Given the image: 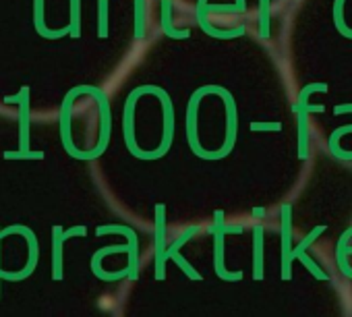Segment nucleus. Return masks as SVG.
Returning <instances> with one entry per match:
<instances>
[{
    "instance_id": "nucleus-1",
    "label": "nucleus",
    "mask_w": 352,
    "mask_h": 317,
    "mask_svg": "<svg viewBox=\"0 0 352 317\" xmlns=\"http://www.w3.org/2000/svg\"><path fill=\"white\" fill-rule=\"evenodd\" d=\"M21 91H23V104H21V153H5V157H23V155H28L25 149H28V143H30V137H28L30 129H28V118H25V112H28V100L25 98H30V87H23Z\"/></svg>"
},
{
    "instance_id": "nucleus-4",
    "label": "nucleus",
    "mask_w": 352,
    "mask_h": 317,
    "mask_svg": "<svg viewBox=\"0 0 352 317\" xmlns=\"http://www.w3.org/2000/svg\"><path fill=\"white\" fill-rule=\"evenodd\" d=\"M0 278H3V272H0Z\"/></svg>"
},
{
    "instance_id": "nucleus-3",
    "label": "nucleus",
    "mask_w": 352,
    "mask_h": 317,
    "mask_svg": "<svg viewBox=\"0 0 352 317\" xmlns=\"http://www.w3.org/2000/svg\"><path fill=\"white\" fill-rule=\"evenodd\" d=\"M71 34L73 38H79V0H73V11H71Z\"/></svg>"
},
{
    "instance_id": "nucleus-2",
    "label": "nucleus",
    "mask_w": 352,
    "mask_h": 317,
    "mask_svg": "<svg viewBox=\"0 0 352 317\" xmlns=\"http://www.w3.org/2000/svg\"><path fill=\"white\" fill-rule=\"evenodd\" d=\"M63 228L60 226H54V280H60L63 278Z\"/></svg>"
}]
</instances>
